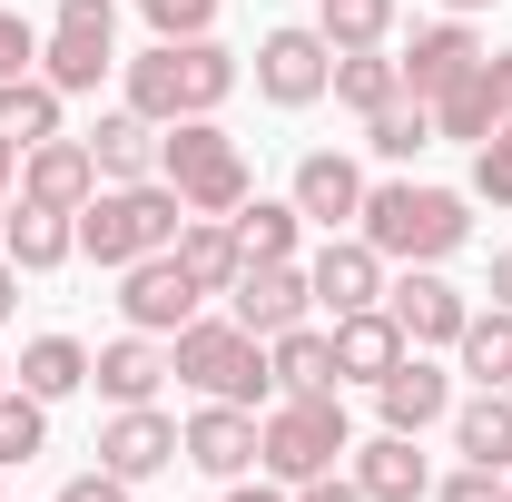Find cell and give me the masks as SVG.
I'll return each instance as SVG.
<instances>
[{
  "mask_svg": "<svg viewBox=\"0 0 512 502\" xmlns=\"http://www.w3.org/2000/svg\"><path fill=\"white\" fill-rule=\"evenodd\" d=\"M394 10L404 0H316V30H325V50H384Z\"/></svg>",
  "mask_w": 512,
  "mask_h": 502,
  "instance_id": "1f68e13d",
  "label": "cell"
},
{
  "mask_svg": "<svg viewBox=\"0 0 512 502\" xmlns=\"http://www.w3.org/2000/svg\"><path fill=\"white\" fill-rule=\"evenodd\" d=\"M20 197L30 207H60V217H79L89 197H99V158H89V138H40V148H20Z\"/></svg>",
  "mask_w": 512,
  "mask_h": 502,
  "instance_id": "9a60e30c",
  "label": "cell"
},
{
  "mask_svg": "<svg viewBox=\"0 0 512 502\" xmlns=\"http://www.w3.org/2000/svg\"><path fill=\"white\" fill-rule=\"evenodd\" d=\"M20 69H40V30L20 10H0V79H20Z\"/></svg>",
  "mask_w": 512,
  "mask_h": 502,
  "instance_id": "f35d334b",
  "label": "cell"
},
{
  "mask_svg": "<svg viewBox=\"0 0 512 502\" xmlns=\"http://www.w3.org/2000/svg\"><path fill=\"white\" fill-rule=\"evenodd\" d=\"M365 148H375L384 168L424 158V148H434V109H424V99H394V109H375V119H365Z\"/></svg>",
  "mask_w": 512,
  "mask_h": 502,
  "instance_id": "836d02e7",
  "label": "cell"
},
{
  "mask_svg": "<svg viewBox=\"0 0 512 502\" xmlns=\"http://www.w3.org/2000/svg\"><path fill=\"white\" fill-rule=\"evenodd\" d=\"M138 10H148L158 40H207L217 30V0H138Z\"/></svg>",
  "mask_w": 512,
  "mask_h": 502,
  "instance_id": "8d00e7d4",
  "label": "cell"
},
{
  "mask_svg": "<svg viewBox=\"0 0 512 502\" xmlns=\"http://www.w3.org/2000/svg\"><path fill=\"white\" fill-rule=\"evenodd\" d=\"M434 502H512V473H493V463H463V473H444V483H434Z\"/></svg>",
  "mask_w": 512,
  "mask_h": 502,
  "instance_id": "74e56055",
  "label": "cell"
},
{
  "mask_svg": "<svg viewBox=\"0 0 512 502\" xmlns=\"http://www.w3.org/2000/svg\"><path fill=\"white\" fill-rule=\"evenodd\" d=\"M365 188H375V178H365L345 148H306V158H296V188H286V197H296V217H306V227L345 237V227L365 217Z\"/></svg>",
  "mask_w": 512,
  "mask_h": 502,
  "instance_id": "4fadbf2b",
  "label": "cell"
},
{
  "mask_svg": "<svg viewBox=\"0 0 512 502\" xmlns=\"http://www.w3.org/2000/svg\"><path fill=\"white\" fill-rule=\"evenodd\" d=\"M227 315H237L247 335H286V325H306V315H316V286H306V256H256L247 276L227 286Z\"/></svg>",
  "mask_w": 512,
  "mask_h": 502,
  "instance_id": "30bf717a",
  "label": "cell"
},
{
  "mask_svg": "<svg viewBox=\"0 0 512 502\" xmlns=\"http://www.w3.org/2000/svg\"><path fill=\"white\" fill-rule=\"evenodd\" d=\"M178 463L217 473V483H237V473L256 463V414H247V404H197L188 424H178Z\"/></svg>",
  "mask_w": 512,
  "mask_h": 502,
  "instance_id": "d6986e66",
  "label": "cell"
},
{
  "mask_svg": "<svg viewBox=\"0 0 512 502\" xmlns=\"http://www.w3.org/2000/svg\"><path fill=\"white\" fill-rule=\"evenodd\" d=\"M158 178L178 188V207H188V217H237V207L256 197L247 148H237L217 119H178V128H158Z\"/></svg>",
  "mask_w": 512,
  "mask_h": 502,
  "instance_id": "8992f818",
  "label": "cell"
},
{
  "mask_svg": "<svg viewBox=\"0 0 512 502\" xmlns=\"http://www.w3.org/2000/svg\"><path fill=\"white\" fill-rule=\"evenodd\" d=\"M286 502H365V493H355V473H316V483H296Z\"/></svg>",
  "mask_w": 512,
  "mask_h": 502,
  "instance_id": "60d3db41",
  "label": "cell"
},
{
  "mask_svg": "<svg viewBox=\"0 0 512 502\" xmlns=\"http://www.w3.org/2000/svg\"><path fill=\"white\" fill-rule=\"evenodd\" d=\"M10 197H20V138H0V227H10Z\"/></svg>",
  "mask_w": 512,
  "mask_h": 502,
  "instance_id": "b9f144b4",
  "label": "cell"
},
{
  "mask_svg": "<svg viewBox=\"0 0 512 502\" xmlns=\"http://www.w3.org/2000/svg\"><path fill=\"white\" fill-rule=\"evenodd\" d=\"M168 463H178V424H168L158 404H109V424H99V473L148 483V473H168Z\"/></svg>",
  "mask_w": 512,
  "mask_h": 502,
  "instance_id": "5bb4252c",
  "label": "cell"
},
{
  "mask_svg": "<svg viewBox=\"0 0 512 502\" xmlns=\"http://www.w3.org/2000/svg\"><path fill=\"white\" fill-rule=\"evenodd\" d=\"M503 394H512V384H503Z\"/></svg>",
  "mask_w": 512,
  "mask_h": 502,
  "instance_id": "c3c4849f",
  "label": "cell"
},
{
  "mask_svg": "<svg viewBox=\"0 0 512 502\" xmlns=\"http://www.w3.org/2000/svg\"><path fill=\"white\" fill-rule=\"evenodd\" d=\"M178 227H188V207H178L168 178H128V188H99L89 207H79V256L119 276V266H138V256L178 247Z\"/></svg>",
  "mask_w": 512,
  "mask_h": 502,
  "instance_id": "5b68a950",
  "label": "cell"
},
{
  "mask_svg": "<svg viewBox=\"0 0 512 502\" xmlns=\"http://www.w3.org/2000/svg\"><path fill=\"white\" fill-rule=\"evenodd\" d=\"M473 197H483V207H512V119L473 148Z\"/></svg>",
  "mask_w": 512,
  "mask_h": 502,
  "instance_id": "d590c367",
  "label": "cell"
},
{
  "mask_svg": "<svg viewBox=\"0 0 512 502\" xmlns=\"http://www.w3.org/2000/svg\"><path fill=\"white\" fill-rule=\"evenodd\" d=\"M483 60V40H473V20H434V30H414V50H394V69H404V99H444L463 69Z\"/></svg>",
  "mask_w": 512,
  "mask_h": 502,
  "instance_id": "ffe728a7",
  "label": "cell"
},
{
  "mask_svg": "<svg viewBox=\"0 0 512 502\" xmlns=\"http://www.w3.org/2000/svg\"><path fill=\"white\" fill-rule=\"evenodd\" d=\"M10 384L40 394V404H69V394L89 384V345H79V335H30L20 365H10Z\"/></svg>",
  "mask_w": 512,
  "mask_h": 502,
  "instance_id": "83f0119b",
  "label": "cell"
},
{
  "mask_svg": "<svg viewBox=\"0 0 512 502\" xmlns=\"http://www.w3.org/2000/svg\"><path fill=\"white\" fill-rule=\"evenodd\" d=\"M89 158H99V188L158 178V119H138V109H109V119L89 128Z\"/></svg>",
  "mask_w": 512,
  "mask_h": 502,
  "instance_id": "d4e9b609",
  "label": "cell"
},
{
  "mask_svg": "<svg viewBox=\"0 0 512 502\" xmlns=\"http://www.w3.org/2000/svg\"><path fill=\"white\" fill-rule=\"evenodd\" d=\"M306 286H316L325 315H365V306H384V256L345 227V237H325V247L306 256Z\"/></svg>",
  "mask_w": 512,
  "mask_h": 502,
  "instance_id": "2e32d148",
  "label": "cell"
},
{
  "mask_svg": "<svg viewBox=\"0 0 512 502\" xmlns=\"http://www.w3.org/2000/svg\"><path fill=\"white\" fill-rule=\"evenodd\" d=\"M355 453V424H345V394H276L266 414H256V473L266 483H316Z\"/></svg>",
  "mask_w": 512,
  "mask_h": 502,
  "instance_id": "277c9868",
  "label": "cell"
},
{
  "mask_svg": "<svg viewBox=\"0 0 512 502\" xmlns=\"http://www.w3.org/2000/svg\"><path fill=\"white\" fill-rule=\"evenodd\" d=\"M453 365L473 384H512V306H473L453 335Z\"/></svg>",
  "mask_w": 512,
  "mask_h": 502,
  "instance_id": "4dcf8cb0",
  "label": "cell"
},
{
  "mask_svg": "<svg viewBox=\"0 0 512 502\" xmlns=\"http://www.w3.org/2000/svg\"><path fill=\"white\" fill-rule=\"evenodd\" d=\"M266 375H276V394H345V384H335V335H325V325L266 335Z\"/></svg>",
  "mask_w": 512,
  "mask_h": 502,
  "instance_id": "cb8c5ba5",
  "label": "cell"
},
{
  "mask_svg": "<svg viewBox=\"0 0 512 502\" xmlns=\"http://www.w3.org/2000/svg\"><path fill=\"white\" fill-rule=\"evenodd\" d=\"M325 99H345L355 119L394 109V99H404V69H394V50H335V79H325Z\"/></svg>",
  "mask_w": 512,
  "mask_h": 502,
  "instance_id": "f1b7e54d",
  "label": "cell"
},
{
  "mask_svg": "<svg viewBox=\"0 0 512 502\" xmlns=\"http://www.w3.org/2000/svg\"><path fill=\"white\" fill-rule=\"evenodd\" d=\"M493 306H512V247H493Z\"/></svg>",
  "mask_w": 512,
  "mask_h": 502,
  "instance_id": "ee69618b",
  "label": "cell"
},
{
  "mask_svg": "<svg viewBox=\"0 0 512 502\" xmlns=\"http://www.w3.org/2000/svg\"><path fill=\"white\" fill-rule=\"evenodd\" d=\"M355 237H365L384 266H444V256L473 237V197L463 188H424V178H384V188H365Z\"/></svg>",
  "mask_w": 512,
  "mask_h": 502,
  "instance_id": "6da1fadb",
  "label": "cell"
},
{
  "mask_svg": "<svg viewBox=\"0 0 512 502\" xmlns=\"http://www.w3.org/2000/svg\"><path fill=\"white\" fill-rule=\"evenodd\" d=\"M237 247H247V266H256V256H296V247H306L296 197H247V207H237Z\"/></svg>",
  "mask_w": 512,
  "mask_h": 502,
  "instance_id": "d6a6232c",
  "label": "cell"
},
{
  "mask_svg": "<svg viewBox=\"0 0 512 502\" xmlns=\"http://www.w3.org/2000/svg\"><path fill=\"white\" fill-rule=\"evenodd\" d=\"M355 493L365 502H434V463H424V434H375L345 453Z\"/></svg>",
  "mask_w": 512,
  "mask_h": 502,
  "instance_id": "ac0fdd59",
  "label": "cell"
},
{
  "mask_svg": "<svg viewBox=\"0 0 512 502\" xmlns=\"http://www.w3.org/2000/svg\"><path fill=\"white\" fill-rule=\"evenodd\" d=\"M325 335H335V384H384L394 365H404V355H414V345H404V325H394L384 306H365V315H335Z\"/></svg>",
  "mask_w": 512,
  "mask_h": 502,
  "instance_id": "44dd1931",
  "label": "cell"
},
{
  "mask_svg": "<svg viewBox=\"0 0 512 502\" xmlns=\"http://www.w3.org/2000/svg\"><path fill=\"white\" fill-rule=\"evenodd\" d=\"M10 306H20V266L0 256V325H10Z\"/></svg>",
  "mask_w": 512,
  "mask_h": 502,
  "instance_id": "f6af8a7d",
  "label": "cell"
},
{
  "mask_svg": "<svg viewBox=\"0 0 512 502\" xmlns=\"http://www.w3.org/2000/svg\"><path fill=\"white\" fill-rule=\"evenodd\" d=\"M60 502H128L119 473H79V483H60Z\"/></svg>",
  "mask_w": 512,
  "mask_h": 502,
  "instance_id": "ab89813d",
  "label": "cell"
},
{
  "mask_svg": "<svg viewBox=\"0 0 512 502\" xmlns=\"http://www.w3.org/2000/svg\"><path fill=\"white\" fill-rule=\"evenodd\" d=\"M434 10H444V20H473V10H493V0H434Z\"/></svg>",
  "mask_w": 512,
  "mask_h": 502,
  "instance_id": "bcb514c9",
  "label": "cell"
},
{
  "mask_svg": "<svg viewBox=\"0 0 512 502\" xmlns=\"http://www.w3.org/2000/svg\"><path fill=\"white\" fill-rule=\"evenodd\" d=\"M119 79H128V109H138V119H158V128L217 119V109H227V89H237V50H217V30H207V40H148Z\"/></svg>",
  "mask_w": 512,
  "mask_h": 502,
  "instance_id": "7a4b0ae2",
  "label": "cell"
},
{
  "mask_svg": "<svg viewBox=\"0 0 512 502\" xmlns=\"http://www.w3.org/2000/svg\"><path fill=\"white\" fill-rule=\"evenodd\" d=\"M0 256H10L20 276H50V266H69V256H79V217H60V207H30V197H10Z\"/></svg>",
  "mask_w": 512,
  "mask_h": 502,
  "instance_id": "603a6c76",
  "label": "cell"
},
{
  "mask_svg": "<svg viewBox=\"0 0 512 502\" xmlns=\"http://www.w3.org/2000/svg\"><path fill=\"white\" fill-rule=\"evenodd\" d=\"M375 414H384V434H434V424H453V375L414 345V355L375 384Z\"/></svg>",
  "mask_w": 512,
  "mask_h": 502,
  "instance_id": "e0dca14e",
  "label": "cell"
},
{
  "mask_svg": "<svg viewBox=\"0 0 512 502\" xmlns=\"http://www.w3.org/2000/svg\"><path fill=\"white\" fill-rule=\"evenodd\" d=\"M0 384H10V365H0Z\"/></svg>",
  "mask_w": 512,
  "mask_h": 502,
  "instance_id": "7dc6e473",
  "label": "cell"
},
{
  "mask_svg": "<svg viewBox=\"0 0 512 502\" xmlns=\"http://www.w3.org/2000/svg\"><path fill=\"white\" fill-rule=\"evenodd\" d=\"M197 306H207V296L188 286L178 247H158V256H138V266H119V315L138 325V335H158V345H168V335H178Z\"/></svg>",
  "mask_w": 512,
  "mask_h": 502,
  "instance_id": "8fae6325",
  "label": "cell"
},
{
  "mask_svg": "<svg viewBox=\"0 0 512 502\" xmlns=\"http://www.w3.org/2000/svg\"><path fill=\"white\" fill-rule=\"evenodd\" d=\"M384 315L404 325V345H424V355H453V335H463L473 296L453 286L444 266H404V276H384Z\"/></svg>",
  "mask_w": 512,
  "mask_h": 502,
  "instance_id": "9c48e42d",
  "label": "cell"
},
{
  "mask_svg": "<svg viewBox=\"0 0 512 502\" xmlns=\"http://www.w3.org/2000/svg\"><path fill=\"white\" fill-rule=\"evenodd\" d=\"M89 384H99L109 404H158V384H168V345L128 325V335H109V345L89 355Z\"/></svg>",
  "mask_w": 512,
  "mask_h": 502,
  "instance_id": "7402d4cb",
  "label": "cell"
},
{
  "mask_svg": "<svg viewBox=\"0 0 512 502\" xmlns=\"http://www.w3.org/2000/svg\"><path fill=\"white\" fill-rule=\"evenodd\" d=\"M119 69V0H60V20L40 30V79L60 99H89Z\"/></svg>",
  "mask_w": 512,
  "mask_h": 502,
  "instance_id": "52a82bcc",
  "label": "cell"
},
{
  "mask_svg": "<svg viewBox=\"0 0 512 502\" xmlns=\"http://www.w3.org/2000/svg\"><path fill=\"white\" fill-rule=\"evenodd\" d=\"M453 453L512 473V394L503 384H473V404H453Z\"/></svg>",
  "mask_w": 512,
  "mask_h": 502,
  "instance_id": "4316f807",
  "label": "cell"
},
{
  "mask_svg": "<svg viewBox=\"0 0 512 502\" xmlns=\"http://www.w3.org/2000/svg\"><path fill=\"white\" fill-rule=\"evenodd\" d=\"M325 79H335V50H325L316 20H286V30L256 40V99H276V109H316Z\"/></svg>",
  "mask_w": 512,
  "mask_h": 502,
  "instance_id": "ba28073f",
  "label": "cell"
},
{
  "mask_svg": "<svg viewBox=\"0 0 512 502\" xmlns=\"http://www.w3.org/2000/svg\"><path fill=\"white\" fill-rule=\"evenodd\" d=\"M168 375L188 384L197 404H266L276 375H266V335H247L237 315H188L178 335H168Z\"/></svg>",
  "mask_w": 512,
  "mask_h": 502,
  "instance_id": "3957f363",
  "label": "cell"
},
{
  "mask_svg": "<svg viewBox=\"0 0 512 502\" xmlns=\"http://www.w3.org/2000/svg\"><path fill=\"white\" fill-rule=\"evenodd\" d=\"M69 99L40 79V69H20V79H0V138H20V148H40V138H60Z\"/></svg>",
  "mask_w": 512,
  "mask_h": 502,
  "instance_id": "f546056e",
  "label": "cell"
},
{
  "mask_svg": "<svg viewBox=\"0 0 512 502\" xmlns=\"http://www.w3.org/2000/svg\"><path fill=\"white\" fill-rule=\"evenodd\" d=\"M503 119H512V50H483V60H473V69L444 89V99H434V138H463V148H483Z\"/></svg>",
  "mask_w": 512,
  "mask_h": 502,
  "instance_id": "7c38bea8",
  "label": "cell"
},
{
  "mask_svg": "<svg viewBox=\"0 0 512 502\" xmlns=\"http://www.w3.org/2000/svg\"><path fill=\"white\" fill-rule=\"evenodd\" d=\"M227 502H286V483H247V473H237V483H227Z\"/></svg>",
  "mask_w": 512,
  "mask_h": 502,
  "instance_id": "7bdbcfd3",
  "label": "cell"
},
{
  "mask_svg": "<svg viewBox=\"0 0 512 502\" xmlns=\"http://www.w3.org/2000/svg\"><path fill=\"white\" fill-rule=\"evenodd\" d=\"M30 453H50V404L20 394V384H0V473H20Z\"/></svg>",
  "mask_w": 512,
  "mask_h": 502,
  "instance_id": "e575fe53",
  "label": "cell"
},
{
  "mask_svg": "<svg viewBox=\"0 0 512 502\" xmlns=\"http://www.w3.org/2000/svg\"><path fill=\"white\" fill-rule=\"evenodd\" d=\"M178 266H188L197 296H227L247 276V247H237V217H188L178 227Z\"/></svg>",
  "mask_w": 512,
  "mask_h": 502,
  "instance_id": "484cf974",
  "label": "cell"
}]
</instances>
